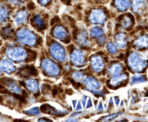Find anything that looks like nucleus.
<instances>
[{"instance_id": "obj_27", "label": "nucleus", "mask_w": 148, "mask_h": 122, "mask_svg": "<svg viewBox=\"0 0 148 122\" xmlns=\"http://www.w3.org/2000/svg\"><path fill=\"white\" fill-rule=\"evenodd\" d=\"M41 111L45 113H50V114H55L56 112H58L52 106H49V105H44L41 107Z\"/></svg>"}, {"instance_id": "obj_13", "label": "nucleus", "mask_w": 148, "mask_h": 122, "mask_svg": "<svg viewBox=\"0 0 148 122\" xmlns=\"http://www.w3.org/2000/svg\"><path fill=\"white\" fill-rule=\"evenodd\" d=\"M127 80V75L125 73H119L118 75L113 76L111 80L109 81V85L112 87V86H118L119 85H121L124 81H125Z\"/></svg>"}, {"instance_id": "obj_16", "label": "nucleus", "mask_w": 148, "mask_h": 122, "mask_svg": "<svg viewBox=\"0 0 148 122\" xmlns=\"http://www.w3.org/2000/svg\"><path fill=\"white\" fill-rule=\"evenodd\" d=\"M27 16H28V12L27 11H25V10H21L19 12H17L16 16H15V19H14V21L16 23V25H21L23 23L25 22V20L27 19Z\"/></svg>"}, {"instance_id": "obj_6", "label": "nucleus", "mask_w": 148, "mask_h": 122, "mask_svg": "<svg viewBox=\"0 0 148 122\" xmlns=\"http://www.w3.org/2000/svg\"><path fill=\"white\" fill-rule=\"evenodd\" d=\"M71 61L74 66H83L86 64L84 53L78 49H75L71 54Z\"/></svg>"}, {"instance_id": "obj_29", "label": "nucleus", "mask_w": 148, "mask_h": 122, "mask_svg": "<svg viewBox=\"0 0 148 122\" xmlns=\"http://www.w3.org/2000/svg\"><path fill=\"white\" fill-rule=\"evenodd\" d=\"M72 79L77 81V82H81L84 80V74L82 72H74L72 73Z\"/></svg>"}, {"instance_id": "obj_3", "label": "nucleus", "mask_w": 148, "mask_h": 122, "mask_svg": "<svg viewBox=\"0 0 148 122\" xmlns=\"http://www.w3.org/2000/svg\"><path fill=\"white\" fill-rule=\"evenodd\" d=\"M17 38L20 44L26 45L29 46H34L38 43L37 35L33 32L25 28L20 29L17 32Z\"/></svg>"}, {"instance_id": "obj_25", "label": "nucleus", "mask_w": 148, "mask_h": 122, "mask_svg": "<svg viewBox=\"0 0 148 122\" xmlns=\"http://www.w3.org/2000/svg\"><path fill=\"white\" fill-rule=\"evenodd\" d=\"M104 33V31L101 27L99 26H96V27H93L91 29L90 31V34L92 38H98V37H100L102 34Z\"/></svg>"}, {"instance_id": "obj_24", "label": "nucleus", "mask_w": 148, "mask_h": 122, "mask_svg": "<svg viewBox=\"0 0 148 122\" xmlns=\"http://www.w3.org/2000/svg\"><path fill=\"white\" fill-rule=\"evenodd\" d=\"M133 24V19L130 15H125L121 18V25L124 28H129Z\"/></svg>"}, {"instance_id": "obj_22", "label": "nucleus", "mask_w": 148, "mask_h": 122, "mask_svg": "<svg viewBox=\"0 0 148 122\" xmlns=\"http://www.w3.org/2000/svg\"><path fill=\"white\" fill-rule=\"evenodd\" d=\"M145 0H132V9L134 12H139L145 8Z\"/></svg>"}, {"instance_id": "obj_30", "label": "nucleus", "mask_w": 148, "mask_h": 122, "mask_svg": "<svg viewBox=\"0 0 148 122\" xmlns=\"http://www.w3.org/2000/svg\"><path fill=\"white\" fill-rule=\"evenodd\" d=\"M107 50L110 53L112 54H115L118 51V48H117V45H114L113 43H108L107 45Z\"/></svg>"}, {"instance_id": "obj_2", "label": "nucleus", "mask_w": 148, "mask_h": 122, "mask_svg": "<svg viewBox=\"0 0 148 122\" xmlns=\"http://www.w3.org/2000/svg\"><path fill=\"white\" fill-rule=\"evenodd\" d=\"M5 55L11 60L16 61V62H21V61L26 60L30 57V52H28V51L24 47L12 46L6 49Z\"/></svg>"}, {"instance_id": "obj_31", "label": "nucleus", "mask_w": 148, "mask_h": 122, "mask_svg": "<svg viewBox=\"0 0 148 122\" xmlns=\"http://www.w3.org/2000/svg\"><path fill=\"white\" fill-rule=\"evenodd\" d=\"M145 80V78L144 76L141 75H136L134 77L132 78V84H135V83H139V82H143Z\"/></svg>"}, {"instance_id": "obj_26", "label": "nucleus", "mask_w": 148, "mask_h": 122, "mask_svg": "<svg viewBox=\"0 0 148 122\" xmlns=\"http://www.w3.org/2000/svg\"><path fill=\"white\" fill-rule=\"evenodd\" d=\"M8 12H9V10L6 6L0 5V23L6 19V17L8 15Z\"/></svg>"}, {"instance_id": "obj_37", "label": "nucleus", "mask_w": 148, "mask_h": 122, "mask_svg": "<svg viewBox=\"0 0 148 122\" xmlns=\"http://www.w3.org/2000/svg\"><path fill=\"white\" fill-rule=\"evenodd\" d=\"M63 2H64L65 4H69L70 3V0H62Z\"/></svg>"}, {"instance_id": "obj_5", "label": "nucleus", "mask_w": 148, "mask_h": 122, "mask_svg": "<svg viewBox=\"0 0 148 122\" xmlns=\"http://www.w3.org/2000/svg\"><path fill=\"white\" fill-rule=\"evenodd\" d=\"M50 52L52 58H54L56 60L60 61V62H63L65 60L66 54L64 47L58 43H52L50 46Z\"/></svg>"}, {"instance_id": "obj_4", "label": "nucleus", "mask_w": 148, "mask_h": 122, "mask_svg": "<svg viewBox=\"0 0 148 122\" xmlns=\"http://www.w3.org/2000/svg\"><path fill=\"white\" fill-rule=\"evenodd\" d=\"M41 68L45 74L51 77H57L60 74V67L49 58H45L42 60Z\"/></svg>"}, {"instance_id": "obj_21", "label": "nucleus", "mask_w": 148, "mask_h": 122, "mask_svg": "<svg viewBox=\"0 0 148 122\" xmlns=\"http://www.w3.org/2000/svg\"><path fill=\"white\" fill-rule=\"evenodd\" d=\"M20 75L22 77H29L37 74V70L33 66H25L20 70Z\"/></svg>"}, {"instance_id": "obj_1", "label": "nucleus", "mask_w": 148, "mask_h": 122, "mask_svg": "<svg viewBox=\"0 0 148 122\" xmlns=\"http://www.w3.org/2000/svg\"><path fill=\"white\" fill-rule=\"evenodd\" d=\"M147 60L138 52H132L128 57V66L134 73H141L147 67Z\"/></svg>"}, {"instance_id": "obj_35", "label": "nucleus", "mask_w": 148, "mask_h": 122, "mask_svg": "<svg viewBox=\"0 0 148 122\" xmlns=\"http://www.w3.org/2000/svg\"><path fill=\"white\" fill-rule=\"evenodd\" d=\"M58 18H55L53 20H51V25H54V23L55 22H58Z\"/></svg>"}, {"instance_id": "obj_19", "label": "nucleus", "mask_w": 148, "mask_h": 122, "mask_svg": "<svg viewBox=\"0 0 148 122\" xmlns=\"http://www.w3.org/2000/svg\"><path fill=\"white\" fill-rule=\"evenodd\" d=\"M115 40H116V43L117 45L120 47V48H125L126 46V44H127V39H126V36L125 33H118L116 36H115Z\"/></svg>"}, {"instance_id": "obj_18", "label": "nucleus", "mask_w": 148, "mask_h": 122, "mask_svg": "<svg viewBox=\"0 0 148 122\" xmlns=\"http://www.w3.org/2000/svg\"><path fill=\"white\" fill-rule=\"evenodd\" d=\"M136 47L138 48H147L148 47V36H141L136 39L133 43Z\"/></svg>"}, {"instance_id": "obj_10", "label": "nucleus", "mask_w": 148, "mask_h": 122, "mask_svg": "<svg viewBox=\"0 0 148 122\" xmlns=\"http://www.w3.org/2000/svg\"><path fill=\"white\" fill-rule=\"evenodd\" d=\"M5 86L7 87V89L12 93H15V94H22L23 93V90L22 88L18 86V84L15 81V80H12V79H4V80L2 81Z\"/></svg>"}, {"instance_id": "obj_36", "label": "nucleus", "mask_w": 148, "mask_h": 122, "mask_svg": "<svg viewBox=\"0 0 148 122\" xmlns=\"http://www.w3.org/2000/svg\"><path fill=\"white\" fill-rule=\"evenodd\" d=\"M28 8H29V9H33V8H34L33 4H32V3H30V5H28Z\"/></svg>"}, {"instance_id": "obj_34", "label": "nucleus", "mask_w": 148, "mask_h": 122, "mask_svg": "<svg viewBox=\"0 0 148 122\" xmlns=\"http://www.w3.org/2000/svg\"><path fill=\"white\" fill-rule=\"evenodd\" d=\"M105 41H106V38H105V37H100L99 39V42L101 45H102Z\"/></svg>"}, {"instance_id": "obj_9", "label": "nucleus", "mask_w": 148, "mask_h": 122, "mask_svg": "<svg viewBox=\"0 0 148 122\" xmlns=\"http://www.w3.org/2000/svg\"><path fill=\"white\" fill-rule=\"evenodd\" d=\"M91 66L96 73H100L103 71L105 67V62L100 55L95 54L91 57Z\"/></svg>"}, {"instance_id": "obj_17", "label": "nucleus", "mask_w": 148, "mask_h": 122, "mask_svg": "<svg viewBox=\"0 0 148 122\" xmlns=\"http://www.w3.org/2000/svg\"><path fill=\"white\" fill-rule=\"evenodd\" d=\"M114 5L119 11L124 12L130 7V0H114Z\"/></svg>"}, {"instance_id": "obj_20", "label": "nucleus", "mask_w": 148, "mask_h": 122, "mask_svg": "<svg viewBox=\"0 0 148 122\" xmlns=\"http://www.w3.org/2000/svg\"><path fill=\"white\" fill-rule=\"evenodd\" d=\"M123 68H122V66L119 64V63H114L112 64L109 69H108V73L112 76H115V75H118L119 73H121Z\"/></svg>"}, {"instance_id": "obj_12", "label": "nucleus", "mask_w": 148, "mask_h": 122, "mask_svg": "<svg viewBox=\"0 0 148 122\" xmlns=\"http://www.w3.org/2000/svg\"><path fill=\"white\" fill-rule=\"evenodd\" d=\"M15 70H16L15 66L10 60H7V59L0 60V71L6 73H12L13 72H15Z\"/></svg>"}, {"instance_id": "obj_33", "label": "nucleus", "mask_w": 148, "mask_h": 122, "mask_svg": "<svg viewBox=\"0 0 148 122\" xmlns=\"http://www.w3.org/2000/svg\"><path fill=\"white\" fill-rule=\"evenodd\" d=\"M51 1V0H38L39 4H40L41 5H44V6L47 5Z\"/></svg>"}, {"instance_id": "obj_14", "label": "nucleus", "mask_w": 148, "mask_h": 122, "mask_svg": "<svg viewBox=\"0 0 148 122\" xmlns=\"http://www.w3.org/2000/svg\"><path fill=\"white\" fill-rule=\"evenodd\" d=\"M25 85L26 86V88L34 93H38L39 91V86H38V82L35 80H27L25 82Z\"/></svg>"}, {"instance_id": "obj_23", "label": "nucleus", "mask_w": 148, "mask_h": 122, "mask_svg": "<svg viewBox=\"0 0 148 122\" xmlns=\"http://www.w3.org/2000/svg\"><path fill=\"white\" fill-rule=\"evenodd\" d=\"M77 38H78L77 41L79 42V44L80 45H83V46H89L90 45V41H89L86 32H80Z\"/></svg>"}, {"instance_id": "obj_8", "label": "nucleus", "mask_w": 148, "mask_h": 122, "mask_svg": "<svg viewBox=\"0 0 148 122\" xmlns=\"http://www.w3.org/2000/svg\"><path fill=\"white\" fill-rule=\"evenodd\" d=\"M106 19V15L105 12L100 9H95L92 11L89 16V20L92 24H102L105 22Z\"/></svg>"}, {"instance_id": "obj_7", "label": "nucleus", "mask_w": 148, "mask_h": 122, "mask_svg": "<svg viewBox=\"0 0 148 122\" xmlns=\"http://www.w3.org/2000/svg\"><path fill=\"white\" fill-rule=\"evenodd\" d=\"M52 35L55 38L59 39L61 41H64V43H68L70 41L69 33L66 31V29L62 25H58L53 29Z\"/></svg>"}, {"instance_id": "obj_28", "label": "nucleus", "mask_w": 148, "mask_h": 122, "mask_svg": "<svg viewBox=\"0 0 148 122\" xmlns=\"http://www.w3.org/2000/svg\"><path fill=\"white\" fill-rule=\"evenodd\" d=\"M12 33H13V32H12V29L11 28V26H6V27L3 28L1 31V34L5 38H10L12 35Z\"/></svg>"}, {"instance_id": "obj_15", "label": "nucleus", "mask_w": 148, "mask_h": 122, "mask_svg": "<svg viewBox=\"0 0 148 122\" xmlns=\"http://www.w3.org/2000/svg\"><path fill=\"white\" fill-rule=\"evenodd\" d=\"M32 24L35 28H37L39 31H42V30L45 29V27H46L45 21L43 20V19L40 16H34L32 19Z\"/></svg>"}, {"instance_id": "obj_32", "label": "nucleus", "mask_w": 148, "mask_h": 122, "mask_svg": "<svg viewBox=\"0 0 148 122\" xmlns=\"http://www.w3.org/2000/svg\"><path fill=\"white\" fill-rule=\"evenodd\" d=\"M25 112H26L28 115H36V114H38V113L39 112V111H38V107H33V108H32V109L26 111Z\"/></svg>"}, {"instance_id": "obj_11", "label": "nucleus", "mask_w": 148, "mask_h": 122, "mask_svg": "<svg viewBox=\"0 0 148 122\" xmlns=\"http://www.w3.org/2000/svg\"><path fill=\"white\" fill-rule=\"evenodd\" d=\"M83 81H84V85L86 86V89H88L90 91H96L100 88L99 81H98L96 79H94L92 77L89 76V77L84 78Z\"/></svg>"}]
</instances>
